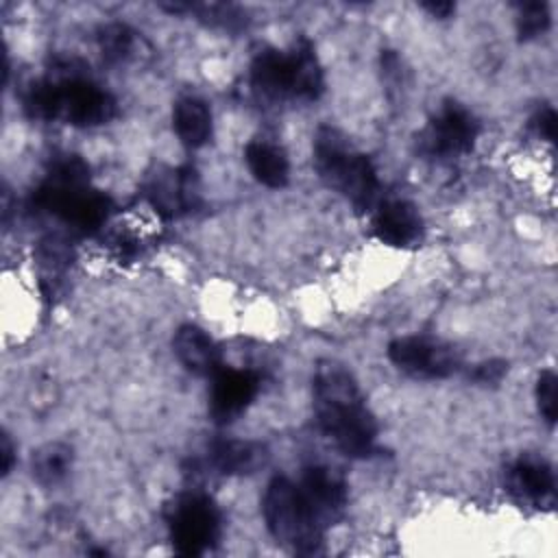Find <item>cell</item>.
<instances>
[{
	"mask_svg": "<svg viewBox=\"0 0 558 558\" xmlns=\"http://www.w3.org/2000/svg\"><path fill=\"white\" fill-rule=\"evenodd\" d=\"M312 405L318 429L340 453L366 460L377 453V421L353 373L338 360H318L312 375Z\"/></svg>",
	"mask_w": 558,
	"mask_h": 558,
	"instance_id": "obj_1",
	"label": "cell"
},
{
	"mask_svg": "<svg viewBox=\"0 0 558 558\" xmlns=\"http://www.w3.org/2000/svg\"><path fill=\"white\" fill-rule=\"evenodd\" d=\"M22 107L33 120H61L81 129L102 126L118 113L111 92L76 59H57L46 76L31 81L22 92Z\"/></svg>",
	"mask_w": 558,
	"mask_h": 558,
	"instance_id": "obj_2",
	"label": "cell"
},
{
	"mask_svg": "<svg viewBox=\"0 0 558 558\" xmlns=\"http://www.w3.org/2000/svg\"><path fill=\"white\" fill-rule=\"evenodd\" d=\"M33 207L87 235L107 222L113 203L105 192L89 185V166L81 157L68 155L33 192Z\"/></svg>",
	"mask_w": 558,
	"mask_h": 558,
	"instance_id": "obj_3",
	"label": "cell"
},
{
	"mask_svg": "<svg viewBox=\"0 0 558 558\" xmlns=\"http://www.w3.org/2000/svg\"><path fill=\"white\" fill-rule=\"evenodd\" d=\"M248 83L255 96L268 102H312L325 89V72L314 44L307 37H299L288 50L262 48L255 52Z\"/></svg>",
	"mask_w": 558,
	"mask_h": 558,
	"instance_id": "obj_4",
	"label": "cell"
},
{
	"mask_svg": "<svg viewBox=\"0 0 558 558\" xmlns=\"http://www.w3.org/2000/svg\"><path fill=\"white\" fill-rule=\"evenodd\" d=\"M314 168L320 181L355 209H373L379 194L377 168L338 129L320 126L314 135Z\"/></svg>",
	"mask_w": 558,
	"mask_h": 558,
	"instance_id": "obj_5",
	"label": "cell"
},
{
	"mask_svg": "<svg viewBox=\"0 0 558 558\" xmlns=\"http://www.w3.org/2000/svg\"><path fill=\"white\" fill-rule=\"evenodd\" d=\"M262 514L266 521V530L277 545L303 556H314L323 551L325 530L310 512L294 480L286 475H275L266 484L262 497Z\"/></svg>",
	"mask_w": 558,
	"mask_h": 558,
	"instance_id": "obj_6",
	"label": "cell"
},
{
	"mask_svg": "<svg viewBox=\"0 0 558 558\" xmlns=\"http://www.w3.org/2000/svg\"><path fill=\"white\" fill-rule=\"evenodd\" d=\"M172 549L179 556H203L216 547L222 532V517L216 501L201 490L174 495L163 510Z\"/></svg>",
	"mask_w": 558,
	"mask_h": 558,
	"instance_id": "obj_7",
	"label": "cell"
},
{
	"mask_svg": "<svg viewBox=\"0 0 558 558\" xmlns=\"http://www.w3.org/2000/svg\"><path fill=\"white\" fill-rule=\"evenodd\" d=\"M480 135V120L458 100H445L416 135V153L432 161L469 155Z\"/></svg>",
	"mask_w": 558,
	"mask_h": 558,
	"instance_id": "obj_8",
	"label": "cell"
},
{
	"mask_svg": "<svg viewBox=\"0 0 558 558\" xmlns=\"http://www.w3.org/2000/svg\"><path fill=\"white\" fill-rule=\"evenodd\" d=\"M388 360L414 379H447L462 368L460 353L432 336H401L388 342Z\"/></svg>",
	"mask_w": 558,
	"mask_h": 558,
	"instance_id": "obj_9",
	"label": "cell"
},
{
	"mask_svg": "<svg viewBox=\"0 0 558 558\" xmlns=\"http://www.w3.org/2000/svg\"><path fill=\"white\" fill-rule=\"evenodd\" d=\"M144 194L161 218H179L201 205L198 172L192 166H159L146 177Z\"/></svg>",
	"mask_w": 558,
	"mask_h": 558,
	"instance_id": "obj_10",
	"label": "cell"
},
{
	"mask_svg": "<svg viewBox=\"0 0 558 558\" xmlns=\"http://www.w3.org/2000/svg\"><path fill=\"white\" fill-rule=\"evenodd\" d=\"M262 388V373L251 366L222 364L211 375L209 416L216 425H229L240 418L255 401Z\"/></svg>",
	"mask_w": 558,
	"mask_h": 558,
	"instance_id": "obj_11",
	"label": "cell"
},
{
	"mask_svg": "<svg viewBox=\"0 0 558 558\" xmlns=\"http://www.w3.org/2000/svg\"><path fill=\"white\" fill-rule=\"evenodd\" d=\"M296 486L323 530L336 525L344 517L349 504V486L338 469L320 462L307 464L303 466Z\"/></svg>",
	"mask_w": 558,
	"mask_h": 558,
	"instance_id": "obj_12",
	"label": "cell"
},
{
	"mask_svg": "<svg viewBox=\"0 0 558 558\" xmlns=\"http://www.w3.org/2000/svg\"><path fill=\"white\" fill-rule=\"evenodd\" d=\"M504 486L519 504L532 508H554L556 473L554 466L538 453H519L504 469Z\"/></svg>",
	"mask_w": 558,
	"mask_h": 558,
	"instance_id": "obj_13",
	"label": "cell"
},
{
	"mask_svg": "<svg viewBox=\"0 0 558 558\" xmlns=\"http://www.w3.org/2000/svg\"><path fill=\"white\" fill-rule=\"evenodd\" d=\"M423 216L418 207L405 198L381 201L371 220L373 235L392 248H410L423 240Z\"/></svg>",
	"mask_w": 558,
	"mask_h": 558,
	"instance_id": "obj_14",
	"label": "cell"
},
{
	"mask_svg": "<svg viewBox=\"0 0 558 558\" xmlns=\"http://www.w3.org/2000/svg\"><path fill=\"white\" fill-rule=\"evenodd\" d=\"M270 453L266 445L244 438H216L205 451V466L225 477L253 475L266 466Z\"/></svg>",
	"mask_w": 558,
	"mask_h": 558,
	"instance_id": "obj_15",
	"label": "cell"
},
{
	"mask_svg": "<svg viewBox=\"0 0 558 558\" xmlns=\"http://www.w3.org/2000/svg\"><path fill=\"white\" fill-rule=\"evenodd\" d=\"M172 353L179 364L198 377H211L225 362L218 344L198 325H181L172 336Z\"/></svg>",
	"mask_w": 558,
	"mask_h": 558,
	"instance_id": "obj_16",
	"label": "cell"
},
{
	"mask_svg": "<svg viewBox=\"0 0 558 558\" xmlns=\"http://www.w3.org/2000/svg\"><path fill=\"white\" fill-rule=\"evenodd\" d=\"M244 161L253 179L266 187L279 190L290 181V161L286 150L264 137H255L244 146Z\"/></svg>",
	"mask_w": 558,
	"mask_h": 558,
	"instance_id": "obj_17",
	"label": "cell"
},
{
	"mask_svg": "<svg viewBox=\"0 0 558 558\" xmlns=\"http://www.w3.org/2000/svg\"><path fill=\"white\" fill-rule=\"evenodd\" d=\"M172 129L185 148H201L211 140L209 105L198 96H181L172 107Z\"/></svg>",
	"mask_w": 558,
	"mask_h": 558,
	"instance_id": "obj_18",
	"label": "cell"
},
{
	"mask_svg": "<svg viewBox=\"0 0 558 558\" xmlns=\"http://www.w3.org/2000/svg\"><path fill=\"white\" fill-rule=\"evenodd\" d=\"M74 449L63 440H50L37 447L31 456L33 480L44 488L59 486L72 471Z\"/></svg>",
	"mask_w": 558,
	"mask_h": 558,
	"instance_id": "obj_19",
	"label": "cell"
},
{
	"mask_svg": "<svg viewBox=\"0 0 558 558\" xmlns=\"http://www.w3.org/2000/svg\"><path fill=\"white\" fill-rule=\"evenodd\" d=\"M168 13H185L194 15L198 22L211 26V28H222V31H242L248 24V15L242 7L238 4H225V2H168L159 4Z\"/></svg>",
	"mask_w": 558,
	"mask_h": 558,
	"instance_id": "obj_20",
	"label": "cell"
},
{
	"mask_svg": "<svg viewBox=\"0 0 558 558\" xmlns=\"http://www.w3.org/2000/svg\"><path fill=\"white\" fill-rule=\"evenodd\" d=\"M96 44L107 63L122 65L135 57L137 33L124 22H107L96 31Z\"/></svg>",
	"mask_w": 558,
	"mask_h": 558,
	"instance_id": "obj_21",
	"label": "cell"
},
{
	"mask_svg": "<svg viewBox=\"0 0 558 558\" xmlns=\"http://www.w3.org/2000/svg\"><path fill=\"white\" fill-rule=\"evenodd\" d=\"M517 35L521 41H530L536 39L541 35L547 33L549 24H551V13H549V4L547 2H538V0H527V2H517Z\"/></svg>",
	"mask_w": 558,
	"mask_h": 558,
	"instance_id": "obj_22",
	"label": "cell"
},
{
	"mask_svg": "<svg viewBox=\"0 0 558 558\" xmlns=\"http://www.w3.org/2000/svg\"><path fill=\"white\" fill-rule=\"evenodd\" d=\"M534 397H536V408H538L543 421L549 427H554L556 425V412H558V377L551 368H545V371L538 373Z\"/></svg>",
	"mask_w": 558,
	"mask_h": 558,
	"instance_id": "obj_23",
	"label": "cell"
},
{
	"mask_svg": "<svg viewBox=\"0 0 558 558\" xmlns=\"http://www.w3.org/2000/svg\"><path fill=\"white\" fill-rule=\"evenodd\" d=\"M506 373H508V362L499 360V357H493V360H484V362L473 364L466 371V377H469L471 384H477V386H499L504 381Z\"/></svg>",
	"mask_w": 558,
	"mask_h": 558,
	"instance_id": "obj_24",
	"label": "cell"
},
{
	"mask_svg": "<svg viewBox=\"0 0 558 558\" xmlns=\"http://www.w3.org/2000/svg\"><path fill=\"white\" fill-rule=\"evenodd\" d=\"M556 122H558L556 109L551 105H541V107H536V111L530 118V129L534 131L536 137L554 142L556 140Z\"/></svg>",
	"mask_w": 558,
	"mask_h": 558,
	"instance_id": "obj_25",
	"label": "cell"
},
{
	"mask_svg": "<svg viewBox=\"0 0 558 558\" xmlns=\"http://www.w3.org/2000/svg\"><path fill=\"white\" fill-rule=\"evenodd\" d=\"M421 7L432 15V17H438V20H447L453 11H456V4L453 2H447V0H429V2H421Z\"/></svg>",
	"mask_w": 558,
	"mask_h": 558,
	"instance_id": "obj_26",
	"label": "cell"
},
{
	"mask_svg": "<svg viewBox=\"0 0 558 558\" xmlns=\"http://www.w3.org/2000/svg\"><path fill=\"white\" fill-rule=\"evenodd\" d=\"M13 451H15V449H13V442H11L9 434L2 432V445H0V453H2V475H9L11 469H13V460H15Z\"/></svg>",
	"mask_w": 558,
	"mask_h": 558,
	"instance_id": "obj_27",
	"label": "cell"
}]
</instances>
